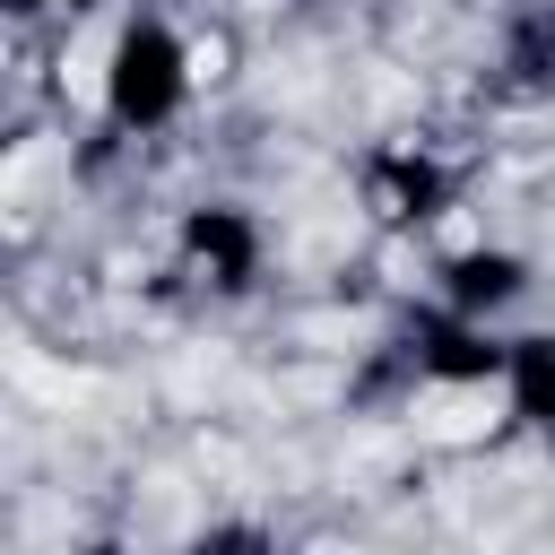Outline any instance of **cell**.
<instances>
[{"instance_id": "8", "label": "cell", "mask_w": 555, "mask_h": 555, "mask_svg": "<svg viewBox=\"0 0 555 555\" xmlns=\"http://www.w3.org/2000/svg\"><path fill=\"white\" fill-rule=\"evenodd\" d=\"M0 9H9V26H87L121 0H0Z\"/></svg>"}, {"instance_id": "4", "label": "cell", "mask_w": 555, "mask_h": 555, "mask_svg": "<svg viewBox=\"0 0 555 555\" xmlns=\"http://www.w3.org/2000/svg\"><path fill=\"white\" fill-rule=\"evenodd\" d=\"M460 191H468V173H460V156L451 147H434V139H373L364 156H356V208H364V225L373 234H390V243H425L451 208H460Z\"/></svg>"}, {"instance_id": "5", "label": "cell", "mask_w": 555, "mask_h": 555, "mask_svg": "<svg viewBox=\"0 0 555 555\" xmlns=\"http://www.w3.org/2000/svg\"><path fill=\"white\" fill-rule=\"evenodd\" d=\"M425 295H442V304H460V312H477V321H512V312L538 295V260H529L520 243H503V234H468V243L434 251Z\"/></svg>"}, {"instance_id": "3", "label": "cell", "mask_w": 555, "mask_h": 555, "mask_svg": "<svg viewBox=\"0 0 555 555\" xmlns=\"http://www.w3.org/2000/svg\"><path fill=\"white\" fill-rule=\"evenodd\" d=\"M382 356H390V373L408 382V390H494L503 382V356H512V330L503 321H477V312H460V304H442V295H425V304H408L399 321H390V338H382Z\"/></svg>"}, {"instance_id": "7", "label": "cell", "mask_w": 555, "mask_h": 555, "mask_svg": "<svg viewBox=\"0 0 555 555\" xmlns=\"http://www.w3.org/2000/svg\"><path fill=\"white\" fill-rule=\"evenodd\" d=\"M503 416L520 442L555 451V330H512V356H503V382H494Z\"/></svg>"}, {"instance_id": "1", "label": "cell", "mask_w": 555, "mask_h": 555, "mask_svg": "<svg viewBox=\"0 0 555 555\" xmlns=\"http://www.w3.org/2000/svg\"><path fill=\"white\" fill-rule=\"evenodd\" d=\"M191 104H199V52H191L182 17L130 0L113 17V35H104V61H95V121H104V139H130V147L165 139V130L191 121Z\"/></svg>"}, {"instance_id": "6", "label": "cell", "mask_w": 555, "mask_h": 555, "mask_svg": "<svg viewBox=\"0 0 555 555\" xmlns=\"http://www.w3.org/2000/svg\"><path fill=\"white\" fill-rule=\"evenodd\" d=\"M486 87H494L503 104H555V0H520V9H503Z\"/></svg>"}, {"instance_id": "2", "label": "cell", "mask_w": 555, "mask_h": 555, "mask_svg": "<svg viewBox=\"0 0 555 555\" xmlns=\"http://www.w3.org/2000/svg\"><path fill=\"white\" fill-rule=\"evenodd\" d=\"M165 260L199 304H251L269 286V217L234 191H199L165 225Z\"/></svg>"}]
</instances>
